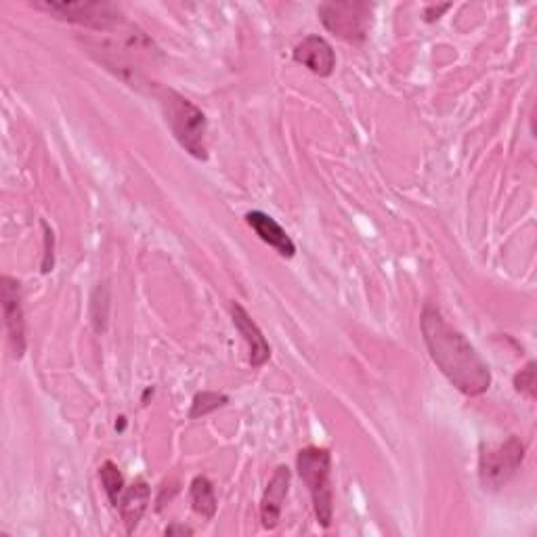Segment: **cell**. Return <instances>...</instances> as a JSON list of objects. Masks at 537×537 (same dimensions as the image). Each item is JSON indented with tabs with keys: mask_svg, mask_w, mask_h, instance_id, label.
I'll list each match as a JSON object with an SVG mask.
<instances>
[{
	"mask_svg": "<svg viewBox=\"0 0 537 537\" xmlns=\"http://www.w3.org/2000/svg\"><path fill=\"white\" fill-rule=\"evenodd\" d=\"M424 345L441 374L466 397H479L489 391L491 370L487 361L470 345L466 336L433 305H426L420 315Z\"/></svg>",
	"mask_w": 537,
	"mask_h": 537,
	"instance_id": "obj_1",
	"label": "cell"
},
{
	"mask_svg": "<svg viewBox=\"0 0 537 537\" xmlns=\"http://www.w3.org/2000/svg\"><path fill=\"white\" fill-rule=\"evenodd\" d=\"M154 97L160 103L164 122L168 124L170 133L185 152L200 162L208 160V120L206 114L196 103L177 93L175 89L160 87L154 91Z\"/></svg>",
	"mask_w": 537,
	"mask_h": 537,
	"instance_id": "obj_2",
	"label": "cell"
},
{
	"mask_svg": "<svg viewBox=\"0 0 537 537\" xmlns=\"http://www.w3.org/2000/svg\"><path fill=\"white\" fill-rule=\"evenodd\" d=\"M296 470L309 487L315 517L321 527L334 521V489H332V454L326 447H305L296 456Z\"/></svg>",
	"mask_w": 537,
	"mask_h": 537,
	"instance_id": "obj_3",
	"label": "cell"
},
{
	"mask_svg": "<svg viewBox=\"0 0 537 537\" xmlns=\"http://www.w3.org/2000/svg\"><path fill=\"white\" fill-rule=\"evenodd\" d=\"M321 24L345 42H363L374 24V7L368 3H324L317 7Z\"/></svg>",
	"mask_w": 537,
	"mask_h": 537,
	"instance_id": "obj_4",
	"label": "cell"
},
{
	"mask_svg": "<svg viewBox=\"0 0 537 537\" xmlns=\"http://www.w3.org/2000/svg\"><path fill=\"white\" fill-rule=\"evenodd\" d=\"M32 7L97 32H110L126 21L122 9L114 3H51L47 0V3H32Z\"/></svg>",
	"mask_w": 537,
	"mask_h": 537,
	"instance_id": "obj_5",
	"label": "cell"
},
{
	"mask_svg": "<svg viewBox=\"0 0 537 537\" xmlns=\"http://www.w3.org/2000/svg\"><path fill=\"white\" fill-rule=\"evenodd\" d=\"M525 460V445L519 437H508L496 447H487L479 458V481L485 491H500L517 475Z\"/></svg>",
	"mask_w": 537,
	"mask_h": 537,
	"instance_id": "obj_6",
	"label": "cell"
},
{
	"mask_svg": "<svg viewBox=\"0 0 537 537\" xmlns=\"http://www.w3.org/2000/svg\"><path fill=\"white\" fill-rule=\"evenodd\" d=\"M0 300H3V315L9 334V345L17 359L26 353V315L21 305V284L11 275L0 277Z\"/></svg>",
	"mask_w": 537,
	"mask_h": 537,
	"instance_id": "obj_7",
	"label": "cell"
},
{
	"mask_svg": "<svg viewBox=\"0 0 537 537\" xmlns=\"http://www.w3.org/2000/svg\"><path fill=\"white\" fill-rule=\"evenodd\" d=\"M292 57L300 66L307 68L319 78H330L336 70V55L330 42L321 36H307L298 42Z\"/></svg>",
	"mask_w": 537,
	"mask_h": 537,
	"instance_id": "obj_8",
	"label": "cell"
},
{
	"mask_svg": "<svg viewBox=\"0 0 537 537\" xmlns=\"http://www.w3.org/2000/svg\"><path fill=\"white\" fill-rule=\"evenodd\" d=\"M290 479H292L290 468L277 466L273 477L267 483V489L261 500V521H263V527L269 531H273L279 525V521H282L284 502L290 491Z\"/></svg>",
	"mask_w": 537,
	"mask_h": 537,
	"instance_id": "obj_9",
	"label": "cell"
},
{
	"mask_svg": "<svg viewBox=\"0 0 537 537\" xmlns=\"http://www.w3.org/2000/svg\"><path fill=\"white\" fill-rule=\"evenodd\" d=\"M231 317H233V326L238 328V332L244 336L248 345L250 365L252 368H263V365L271 359V347L265 334L261 332L259 326H256V321L240 303L231 305Z\"/></svg>",
	"mask_w": 537,
	"mask_h": 537,
	"instance_id": "obj_10",
	"label": "cell"
},
{
	"mask_svg": "<svg viewBox=\"0 0 537 537\" xmlns=\"http://www.w3.org/2000/svg\"><path fill=\"white\" fill-rule=\"evenodd\" d=\"M246 223L279 256H284V259H294L296 244L292 242L288 231L282 225H279L273 217H269L267 212H263V210H252V212H248L246 214Z\"/></svg>",
	"mask_w": 537,
	"mask_h": 537,
	"instance_id": "obj_11",
	"label": "cell"
},
{
	"mask_svg": "<svg viewBox=\"0 0 537 537\" xmlns=\"http://www.w3.org/2000/svg\"><path fill=\"white\" fill-rule=\"evenodd\" d=\"M149 498H152V491H149V485L143 479H137L133 485H128L124 489L116 510L120 512L128 535L135 533L139 521L143 519V514L149 506Z\"/></svg>",
	"mask_w": 537,
	"mask_h": 537,
	"instance_id": "obj_12",
	"label": "cell"
},
{
	"mask_svg": "<svg viewBox=\"0 0 537 537\" xmlns=\"http://www.w3.org/2000/svg\"><path fill=\"white\" fill-rule=\"evenodd\" d=\"M189 498L193 510H196L202 519L206 521L214 519V514H217V493H214V487L208 477L200 475L191 481Z\"/></svg>",
	"mask_w": 537,
	"mask_h": 537,
	"instance_id": "obj_13",
	"label": "cell"
},
{
	"mask_svg": "<svg viewBox=\"0 0 537 537\" xmlns=\"http://www.w3.org/2000/svg\"><path fill=\"white\" fill-rule=\"evenodd\" d=\"M99 479H101V485H103V489L107 493V498H110L112 506L118 508V502H120L122 493L126 489L120 468L112 460L103 462V466L99 468Z\"/></svg>",
	"mask_w": 537,
	"mask_h": 537,
	"instance_id": "obj_14",
	"label": "cell"
},
{
	"mask_svg": "<svg viewBox=\"0 0 537 537\" xmlns=\"http://www.w3.org/2000/svg\"><path fill=\"white\" fill-rule=\"evenodd\" d=\"M229 403V397L227 395H221V393H214V391H202L198 393L196 397H193L191 401V410H189V418L196 420V418H204L212 412L221 410V407H225Z\"/></svg>",
	"mask_w": 537,
	"mask_h": 537,
	"instance_id": "obj_15",
	"label": "cell"
},
{
	"mask_svg": "<svg viewBox=\"0 0 537 537\" xmlns=\"http://www.w3.org/2000/svg\"><path fill=\"white\" fill-rule=\"evenodd\" d=\"M514 389H517L521 395H525L527 399L535 401L537 393H535V361H529L525 368L514 376Z\"/></svg>",
	"mask_w": 537,
	"mask_h": 537,
	"instance_id": "obj_16",
	"label": "cell"
},
{
	"mask_svg": "<svg viewBox=\"0 0 537 537\" xmlns=\"http://www.w3.org/2000/svg\"><path fill=\"white\" fill-rule=\"evenodd\" d=\"M42 229H45V261H42V273H51L55 265V254H53V231L47 225V221H42Z\"/></svg>",
	"mask_w": 537,
	"mask_h": 537,
	"instance_id": "obj_17",
	"label": "cell"
},
{
	"mask_svg": "<svg viewBox=\"0 0 537 537\" xmlns=\"http://www.w3.org/2000/svg\"><path fill=\"white\" fill-rule=\"evenodd\" d=\"M451 9V5H428L426 9H424V21H428V24H433V21H437V19H441V15L445 13V11H449Z\"/></svg>",
	"mask_w": 537,
	"mask_h": 537,
	"instance_id": "obj_18",
	"label": "cell"
},
{
	"mask_svg": "<svg viewBox=\"0 0 537 537\" xmlns=\"http://www.w3.org/2000/svg\"><path fill=\"white\" fill-rule=\"evenodd\" d=\"M164 535H168V537H173V535H193V529H189L185 525H170V527H166Z\"/></svg>",
	"mask_w": 537,
	"mask_h": 537,
	"instance_id": "obj_19",
	"label": "cell"
}]
</instances>
